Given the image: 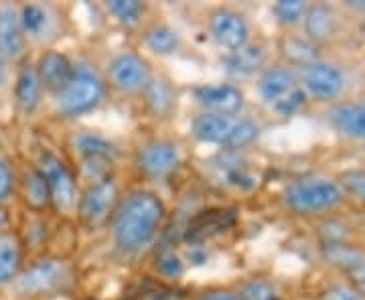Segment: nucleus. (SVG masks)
I'll return each instance as SVG.
<instances>
[{
  "label": "nucleus",
  "instance_id": "f257e3e1",
  "mask_svg": "<svg viewBox=\"0 0 365 300\" xmlns=\"http://www.w3.org/2000/svg\"><path fill=\"white\" fill-rule=\"evenodd\" d=\"M167 219V207L163 199L153 191H130L120 199L112 215V239L114 246L126 256H136L160 234Z\"/></svg>",
  "mask_w": 365,
  "mask_h": 300
},
{
  "label": "nucleus",
  "instance_id": "f03ea898",
  "mask_svg": "<svg viewBox=\"0 0 365 300\" xmlns=\"http://www.w3.org/2000/svg\"><path fill=\"white\" fill-rule=\"evenodd\" d=\"M345 193L337 179L300 177L284 187L282 203L297 215H323L345 203Z\"/></svg>",
  "mask_w": 365,
  "mask_h": 300
},
{
  "label": "nucleus",
  "instance_id": "7ed1b4c3",
  "mask_svg": "<svg viewBox=\"0 0 365 300\" xmlns=\"http://www.w3.org/2000/svg\"><path fill=\"white\" fill-rule=\"evenodd\" d=\"M191 134L199 143L215 144L222 148L244 150L260 138L262 128L258 122L244 116H220L201 112L191 124Z\"/></svg>",
  "mask_w": 365,
  "mask_h": 300
},
{
  "label": "nucleus",
  "instance_id": "20e7f679",
  "mask_svg": "<svg viewBox=\"0 0 365 300\" xmlns=\"http://www.w3.org/2000/svg\"><path fill=\"white\" fill-rule=\"evenodd\" d=\"M106 90V78L96 67L86 61L78 63L69 86L59 95H55L57 112L66 118L86 116L104 102Z\"/></svg>",
  "mask_w": 365,
  "mask_h": 300
},
{
  "label": "nucleus",
  "instance_id": "39448f33",
  "mask_svg": "<svg viewBox=\"0 0 365 300\" xmlns=\"http://www.w3.org/2000/svg\"><path fill=\"white\" fill-rule=\"evenodd\" d=\"M41 175L45 177V183L49 187V195H51V205L63 211V213H76L79 203V189L76 175L63 162V158H59L51 150H43L39 158Z\"/></svg>",
  "mask_w": 365,
  "mask_h": 300
},
{
  "label": "nucleus",
  "instance_id": "423d86ee",
  "mask_svg": "<svg viewBox=\"0 0 365 300\" xmlns=\"http://www.w3.org/2000/svg\"><path fill=\"white\" fill-rule=\"evenodd\" d=\"M299 79L300 88L309 95V100L313 98L319 102H335L347 88L345 71L325 59H317L309 66L300 67Z\"/></svg>",
  "mask_w": 365,
  "mask_h": 300
},
{
  "label": "nucleus",
  "instance_id": "0eeeda50",
  "mask_svg": "<svg viewBox=\"0 0 365 300\" xmlns=\"http://www.w3.org/2000/svg\"><path fill=\"white\" fill-rule=\"evenodd\" d=\"M69 278H71V272L66 260L41 258L16 278V292L23 296L51 294L61 286H66Z\"/></svg>",
  "mask_w": 365,
  "mask_h": 300
},
{
  "label": "nucleus",
  "instance_id": "6e6552de",
  "mask_svg": "<svg viewBox=\"0 0 365 300\" xmlns=\"http://www.w3.org/2000/svg\"><path fill=\"white\" fill-rule=\"evenodd\" d=\"M150 79L148 61L136 51L116 53L106 67V83L120 93H143Z\"/></svg>",
  "mask_w": 365,
  "mask_h": 300
},
{
  "label": "nucleus",
  "instance_id": "1a4fd4ad",
  "mask_svg": "<svg viewBox=\"0 0 365 300\" xmlns=\"http://www.w3.org/2000/svg\"><path fill=\"white\" fill-rule=\"evenodd\" d=\"M209 33L211 39L217 43L225 53L240 51L252 43V25L246 19V14L230 9V6H220L209 14Z\"/></svg>",
  "mask_w": 365,
  "mask_h": 300
},
{
  "label": "nucleus",
  "instance_id": "9d476101",
  "mask_svg": "<svg viewBox=\"0 0 365 300\" xmlns=\"http://www.w3.org/2000/svg\"><path fill=\"white\" fill-rule=\"evenodd\" d=\"M118 201H120L118 183L110 175L106 179L88 185V189L79 195L78 215L90 227L102 225L114 215Z\"/></svg>",
  "mask_w": 365,
  "mask_h": 300
},
{
  "label": "nucleus",
  "instance_id": "9b49d317",
  "mask_svg": "<svg viewBox=\"0 0 365 300\" xmlns=\"http://www.w3.org/2000/svg\"><path fill=\"white\" fill-rule=\"evenodd\" d=\"M195 104L205 114L242 116L246 110V93L235 83H201L191 90Z\"/></svg>",
  "mask_w": 365,
  "mask_h": 300
},
{
  "label": "nucleus",
  "instance_id": "f8f14e48",
  "mask_svg": "<svg viewBox=\"0 0 365 300\" xmlns=\"http://www.w3.org/2000/svg\"><path fill=\"white\" fill-rule=\"evenodd\" d=\"M209 169L220 183L235 191H252L258 185V177L242 150L222 148L209 160Z\"/></svg>",
  "mask_w": 365,
  "mask_h": 300
},
{
  "label": "nucleus",
  "instance_id": "ddd939ff",
  "mask_svg": "<svg viewBox=\"0 0 365 300\" xmlns=\"http://www.w3.org/2000/svg\"><path fill=\"white\" fill-rule=\"evenodd\" d=\"M136 162L146 177L165 179L181 167V148H179V144L165 140V138H153L138 148Z\"/></svg>",
  "mask_w": 365,
  "mask_h": 300
},
{
  "label": "nucleus",
  "instance_id": "4468645a",
  "mask_svg": "<svg viewBox=\"0 0 365 300\" xmlns=\"http://www.w3.org/2000/svg\"><path fill=\"white\" fill-rule=\"evenodd\" d=\"M297 88H300L299 69L287 63L268 66L258 76V95L268 108L280 102L282 98H287L288 93H292Z\"/></svg>",
  "mask_w": 365,
  "mask_h": 300
},
{
  "label": "nucleus",
  "instance_id": "2eb2a0df",
  "mask_svg": "<svg viewBox=\"0 0 365 300\" xmlns=\"http://www.w3.org/2000/svg\"><path fill=\"white\" fill-rule=\"evenodd\" d=\"M35 69H37L43 90L51 95H59L73 78L76 63H71V59L66 53L49 49V51L41 53L39 61L35 63Z\"/></svg>",
  "mask_w": 365,
  "mask_h": 300
},
{
  "label": "nucleus",
  "instance_id": "dca6fc26",
  "mask_svg": "<svg viewBox=\"0 0 365 300\" xmlns=\"http://www.w3.org/2000/svg\"><path fill=\"white\" fill-rule=\"evenodd\" d=\"M327 120L329 126L343 138L365 143V100L333 104L327 114Z\"/></svg>",
  "mask_w": 365,
  "mask_h": 300
},
{
  "label": "nucleus",
  "instance_id": "f3484780",
  "mask_svg": "<svg viewBox=\"0 0 365 300\" xmlns=\"http://www.w3.org/2000/svg\"><path fill=\"white\" fill-rule=\"evenodd\" d=\"M268 63V51L260 43H250L240 51L225 53L222 59L223 71L232 79H250L260 76Z\"/></svg>",
  "mask_w": 365,
  "mask_h": 300
},
{
  "label": "nucleus",
  "instance_id": "a211bd4d",
  "mask_svg": "<svg viewBox=\"0 0 365 300\" xmlns=\"http://www.w3.org/2000/svg\"><path fill=\"white\" fill-rule=\"evenodd\" d=\"M26 47V35L23 31L19 9L13 4L0 6V55L9 59H19Z\"/></svg>",
  "mask_w": 365,
  "mask_h": 300
},
{
  "label": "nucleus",
  "instance_id": "6ab92c4d",
  "mask_svg": "<svg viewBox=\"0 0 365 300\" xmlns=\"http://www.w3.org/2000/svg\"><path fill=\"white\" fill-rule=\"evenodd\" d=\"M300 26H302V35L321 47L323 43L331 41L337 35L339 16L331 4H325V2L309 4V11L304 14V21Z\"/></svg>",
  "mask_w": 365,
  "mask_h": 300
},
{
  "label": "nucleus",
  "instance_id": "aec40b11",
  "mask_svg": "<svg viewBox=\"0 0 365 300\" xmlns=\"http://www.w3.org/2000/svg\"><path fill=\"white\" fill-rule=\"evenodd\" d=\"M43 86H41V79L37 76V69L35 63H29L25 61L19 73H16V83H14V102L16 108L25 114L31 116L39 110L41 102H43Z\"/></svg>",
  "mask_w": 365,
  "mask_h": 300
},
{
  "label": "nucleus",
  "instance_id": "412c9836",
  "mask_svg": "<svg viewBox=\"0 0 365 300\" xmlns=\"http://www.w3.org/2000/svg\"><path fill=\"white\" fill-rule=\"evenodd\" d=\"M73 148L81 162H114L118 155L116 144L93 130L78 132L73 138Z\"/></svg>",
  "mask_w": 365,
  "mask_h": 300
},
{
  "label": "nucleus",
  "instance_id": "4be33fe9",
  "mask_svg": "<svg viewBox=\"0 0 365 300\" xmlns=\"http://www.w3.org/2000/svg\"><path fill=\"white\" fill-rule=\"evenodd\" d=\"M234 223V215L225 209H209L199 213L193 222L189 223L187 229V239L193 244H201L209 239L211 235L222 234L225 227H230Z\"/></svg>",
  "mask_w": 365,
  "mask_h": 300
},
{
  "label": "nucleus",
  "instance_id": "5701e85b",
  "mask_svg": "<svg viewBox=\"0 0 365 300\" xmlns=\"http://www.w3.org/2000/svg\"><path fill=\"white\" fill-rule=\"evenodd\" d=\"M278 47H280L282 57L287 59V66L297 67V69L321 59V55H319L321 47L313 41L307 39L302 33L300 35H284Z\"/></svg>",
  "mask_w": 365,
  "mask_h": 300
},
{
  "label": "nucleus",
  "instance_id": "b1692460",
  "mask_svg": "<svg viewBox=\"0 0 365 300\" xmlns=\"http://www.w3.org/2000/svg\"><path fill=\"white\" fill-rule=\"evenodd\" d=\"M144 47L150 53H155L158 57H169L175 55L181 49L182 41L181 35L173 29V26L165 25V23H157V25L148 26L143 35Z\"/></svg>",
  "mask_w": 365,
  "mask_h": 300
},
{
  "label": "nucleus",
  "instance_id": "393cba45",
  "mask_svg": "<svg viewBox=\"0 0 365 300\" xmlns=\"http://www.w3.org/2000/svg\"><path fill=\"white\" fill-rule=\"evenodd\" d=\"M323 256L329 264L337 266L345 274H355L365 270V249L355 248L343 242H331L323 249Z\"/></svg>",
  "mask_w": 365,
  "mask_h": 300
},
{
  "label": "nucleus",
  "instance_id": "a878e982",
  "mask_svg": "<svg viewBox=\"0 0 365 300\" xmlns=\"http://www.w3.org/2000/svg\"><path fill=\"white\" fill-rule=\"evenodd\" d=\"M144 102L155 116H169L175 108V90L169 79L153 78L144 90Z\"/></svg>",
  "mask_w": 365,
  "mask_h": 300
},
{
  "label": "nucleus",
  "instance_id": "bb28decb",
  "mask_svg": "<svg viewBox=\"0 0 365 300\" xmlns=\"http://www.w3.org/2000/svg\"><path fill=\"white\" fill-rule=\"evenodd\" d=\"M21 244L14 235L0 237V286L13 282L21 270Z\"/></svg>",
  "mask_w": 365,
  "mask_h": 300
},
{
  "label": "nucleus",
  "instance_id": "cd10ccee",
  "mask_svg": "<svg viewBox=\"0 0 365 300\" xmlns=\"http://www.w3.org/2000/svg\"><path fill=\"white\" fill-rule=\"evenodd\" d=\"M23 197H25L26 205L35 211H43L45 207L51 205V195H49V187L45 183V177L41 175V170L29 169L25 172V181H23Z\"/></svg>",
  "mask_w": 365,
  "mask_h": 300
},
{
  "label": "nucleus",
  "instance_id": "c85d7f7f",
  "mask_svg": "<svg viewBox=\"0 0 365 300\" xmlns=\"http://www.w3.org/2000/svg\"><path fill=\"white\" fill-rule=\"evenodd\" d=\"M106 11L114 21L124 26H138L146 16L148 6L138 0H110L106 2Z\"/></svg>",
  "mask_w": 365,
  "mask_h": 300
},
{
  "label": "nucleus",
  "instance_id": "c756f323",
  "mask_svg": "<svg viewBox=\"0 0 365 300\" xmlns=\"http://www.w3.org/2000/svg\"><path fill=\"white\" fill-rule=\"evenodd\" d=\"M21 23L26 37H43V33L51 25V13L41 4H25L19 9Z\"/></svg>",
  "mask_w": 365,
  "mask_h": 300
},
{
  "label": "nucleus",
  "instance_id": "7c9ffc66",
  "mask_svg": "<svg viewBox=\"0 0 365 300\" xmlns=\"http://www.w3.org/2000/svg\"><path fill=\"white\" fill-rule=\"evenodd\" d=\"M307 11H309V2H302V0H280L272 4L274 21L284 29L302 25Z\"/></svg>",
  "mask_w": 365,
  "mask_h": 300
},
{
  "label": "nucleus",
  "instance_id": "2f4dec72",
  "mask_svg": "<svg viewBox=\"0 0 365 300\" xmlns=\"http://www.w3.org/2000/svg\"><path fill=\"white\" fill-rule=\"evenodd\" d=\"M307 104H309V95L304 93L302 88H297L294 92L288 93L287 98H282L280 102L270 105V112H274L276 116L280 118H292L299 116L300 112L307 108Z\"/></svg>",
  "mask_w": 365,
  "mask_h": 300
},
{
  "label": "nucleus",
  "instance_id": "473e14b6",
  "mask_svg": "<svg viewBox=\"0 0 365 300\" xmlns=\"http://www.w3.org/2000/svg\"><path fill=\"white\" fill-rule=\"evenodd\" d=\"M337 181L345 197H351L353 201L365 205V169L345 170Z\"/></svg>",
  "mask_w": 365,
  "mask_h": 300
},
{
  "label": "nucleus",
  "instance_id": "72a5a7b5",
  "mask_svg": "<svg viewBox=\"0 0 365 300\" xmlns=\"http://www.w3.org/2000/svg\"><path fill=\"white\" fill-rule=\"evenodd\" d=\"M244 300H278V294L270 282L266 280H250L246 286L240 290Z\"/></svg>",
  "mask_w": 365,
  "mask_h": 300
},
{
  "label": "nucleus",
  "instance_id": "f704fd0d",
  "mask_svg": "<svg viewBox=\"0 0 365 300\" xmlns=\"http://www.w3.org/2000/svg\"><path fill=\"white\" fill-rule=\"evenodd\" d=\"M325 300H365V296L353 284L335 282L325 290Z\"/></svg>",
  "mask_w": 365,
  "mask_h": 300
},
{
  "label": "nucleus",
  "instance_id": "c9c22d12",
  "mask_svg": "<svg viewBox=\"0 0 365 300\" xmlns=\"http://www.w3.org/2000/svg\"><path fill=\"white\" fill-rule=\"evenodd\" d=\"M14 191V170L13 165L4 157H0V205L13 195Z\"/></svg>",
  "mask_w": 365,
  "mask_h": 300
},
{
  "label": "nucleus",
  "instance_id": "e433bc0d",
  "mask_svg": "<svg viewBox=\"0 0 365 300\" xmlns=\"http://www.w3.org/2000/svg\"><path fill=\"white\" fill-rule=\"evenodd\" d=\"M160 270L163 274H167L169 278H175L182 272V262L179 256H175V252H169L160 258Z\"/></svg>",
  "mask_w": 365,
  "mask_h": 300
},
{
  "label": "nucleus",
  "instance_id": "4c0bfd02",
  "mask_svg": "<svg viewBox=\"0 0 365 300\" xmlns=\"http://www.w3.org/2000/svg\"><path fill=\"white\" fill-rule=\"evenodd\" d=\"M197 300H244L240 290H230V288H215L199 294Z\"/></svg>",
  "mask_w": 365,
  "mask_h": 300
},
{
  "label": "nucleus",
  "instance_id": "58836bf2",
  "mask_svg": "<svg viewBox=\"0 0 365 300\" xmlns=\"http://www.w3.org/2000/svg\"><path fill=\"white\" fill-rule=\"evenodd\" d=\"M349 278H351L353 286L357 288V290H359V292L365 296V270H361V272H355V274H351Z\"/></svg>",
  "mask_w": 365,
  "mask_h": 300
},
{
  "label": "nucleus",
  "instance_id": "ea45409f",
  "mask_svg": "<svg viewBox=\"0 0 365 300\" xmlns=\"http://www.w3.org/2000/svg\"><path fill=\"white\" fill-rule=\"evenodd\" d=\"M347 9H351L353 13H361L365 16V0H355V2H347Z\"/></svg>",
  "mask_w": 365,
  "mask_h": 300
},
{
  "label": "nucleus",
  "instance_id": "a19ab883",
  "mask_svg": "<svg viewBox=\"0 0 365 300\" xmlns=\"http://www.w3.org/2000/svg\"><path fill=\"white\" fill-rule=\"evenodd\" d=\"M6 81V59L0 55V86H4Z\"/></svg>",
  "mask_w": 365,
  "mask_h": 300
},
{
  "label": "nucleus",
  "instance_id": "79ce46f5",
  "mask_svg": "<svg viewBox=\"0 0 365 300\" xmlns=\"http://www.w3.org/2000/svg\"><path fill=\"white\" fill-rule=\"evenodd\" d=\"M6 223V213H4V209L0 205V225H4Z\"/></svg>",
  "mask_w": 365,
  "mask_h": 300
},
{
  "label": "nucleus",
  "instance_id": "37998d69",
  "mask_svg": "<svg viewBox=\"0 0 365 300\" xmlns=\"http://www.w3.org/2000/svg\"><path fill=\"white\" fill-rule=\"evenodd\" d=\"M361 33H364V35H365V16H364V19H361Z\"/></svg>",
  "mask_w": 365,
  "mask_h": 300
}]
</instances>
